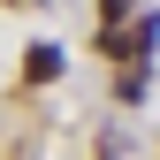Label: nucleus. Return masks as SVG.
<instances>
[{"instance_id":"1","label":"nucleus","mask_w":160,"mask_h":160,"mask_svg":"<svg viewBox=\"0 0 160 160\" xmlns=\"http://www.w3.org/2000/svg\"><path fill=\"white\" fill-rule=\"evenodd\" d=\"M160 38V15H145L137 31H99V53H114V61H137V53H152Z\"/></svg>"},{"instance_id":"2","label":"nucleus","mask_w":160,"mask_h":160,"mask_svg":"<svg viewBox=\"0 0 160 160\" xmlns=\"http://www.w3.org/2000/svg\"><path fill=\"white\" fill-rule=\"evenodd\" d=\"M61 76V46H31L23 53V84H53Z\"/></svg>"},{"instance_id":"3","label":"nucleus","mask_w":160,"mask_h":160,"mask_svg":"<svg viewBox=\"0 0 160 160\" xmlns=\"http://www.w3.org/2000/svg\"><path fill=\"white\" fill-rule=\"evenodd\" d=\"M130 8H137V0H107V23H122V15H130Z\"/></svg>"}]
</instances>
